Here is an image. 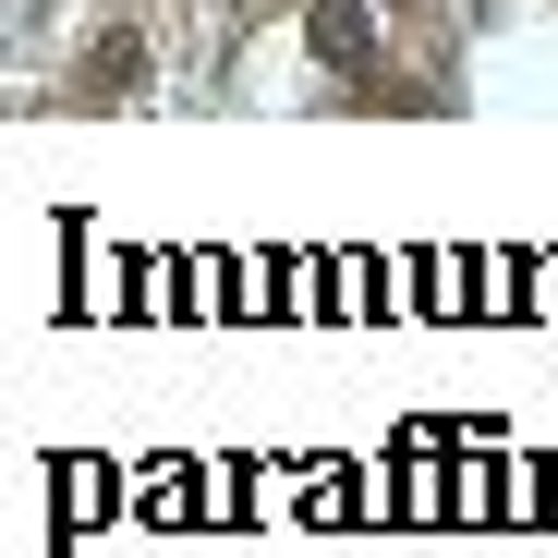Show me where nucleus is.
<instances>
[{
	"label": "nucleus",
	"mask_w": 558,
	"mask_h": 558,
	"mask_svg": "<svg viewBox=\"0 0 558 558\" xmlns=\"http://www.w3.org/2000/svg\"><path fill=\"white\" fill-rule=\"evenodd\" d=\"M146 85V37L134 25H98V49L73 61V98H134Z\"/></svg>",
	"instance_id": "nucleus-1"
},
{
	"label": "nucleus",
	"mask_w": 558,
	"mask_h": 558,
	"mask_svg": "<svg viewBox=\"0 0 558 558\" xmlns=\"http://www.w3.org/2000/svg\"><path fill=\"white\" fill-rule=\"evenodd\" d=\"M316 49L328 61H364V13H352V0H316Z\"/></svg>",
	"instance_id": "nucleus-2"
}]
</instances>
